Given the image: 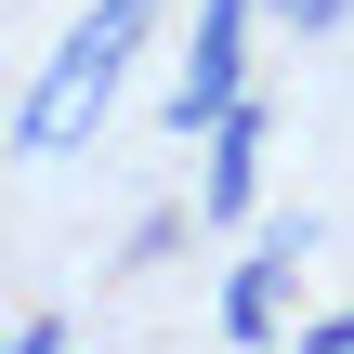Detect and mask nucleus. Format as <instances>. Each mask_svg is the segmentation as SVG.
<instances>
[{"label":"nucleus","mask_w":354,"mask_h":354,"mask_svg":"<svg viewBox=\"0 0 354 354\" xmlns=\"http://www.w3.org/2000/svg\"><path fill=\"white\" fill-rule=\"evenodd\" d=\"M145 26H158V0H92V13L53 39V66H39V92H26V118H13V145H26V158H66V145L118 105V79H131Z\"/></svg>","instance_id":"obj_1"},{"label":"nucleus","mask_w":354,"mask_h":354,"mask_svg":"<svg viewBox=\"0 0 354 354\" xmlns=\"http://www.w3.org/2000/svg\"><path fill=\"white\" fill-rule=\"evenodd\" d=\"M236 92H250V0H197V53L171 79V131H210Z\"/></svg>","instance_id":"obj_2"},{"label":"nucleus","mask_w":354,"mask_h":354,"mask_svg":"<svg viewBox=\"0 0 354 354\" xmlns=\"http://www.w3.org/2000/svg\"><path fill=\"white\" fill-rule=\"evenodd\" d=\"M315 263V223H263L250 236V263L223 276V342H276V315H289V276Z\"/></svg>","instance_id":"obj_3"},{"label":"nucleus","mask_w":354,"mask_h":354,"mask_svg":"<svg viewBox=\"0 0 354 354\" xmlns=\"http://www.w3.org/2000/svg\"><path fill=\"white\" fill-rule=\"evenodd\" d=\"M250 184H263V105L236 92V105L210 118V171H197V210H210V223H236V210H250Z\"/></svg>","instance_id":"obj_4"},{"label":"nucleus","mask_w":354,"mask_h":354,"mask_svg":"<svg viewBox=\"0 0 354 354\" xmlns=\"http://www.w3.org/2000/svg\"><path fill=\"white\" fill-rule=\"evenodd\" d=\"M250 13H289V26H342L354 0H250Z\"/></svg>","instance_id":"obj_5"},{"label":"nucleus","mask_w":354,"mask_h":354,"mask_svg":"<svg viewBox=\"0 0 354 354\" xmlns=\"http://www.w3.org/2000/svg\"><path fill=\"white\" fill-rule=\"evenodd\" d=\"M302 342H315V354H354V302H342V315H315Z\"/></svg>","instance_id":"obj_6"}]
</instances>
